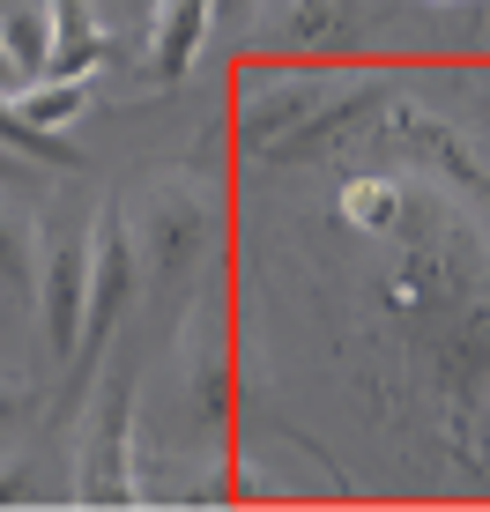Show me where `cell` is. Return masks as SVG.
Masks as SVG:
<instances>
[{
  "label": "cell",
  "mask_w": 490,
  "mask_h": 512,
  "mask_svg": "<svg viewBox=\"0 0 490 512\" xmlns=\"http://www.w3.org/2000/svg\"><path fill=\"white\" fill-rule=\"evenodd\" d=\"M208 238H216V201H208L194 179H164L149 193V216H142V238L134 245L149 253L156 282H179L208 253Z\"/></svg>",
  "instance_id": "6da1fadb"
},
{
  "label": "cell",
  "mask_w": 490,
  "mask_h": 512,
  "mask_svg": "<svg viewBox=\"0 0 490 512\" xmlns=\"http://www.w3.org/2000/svg\"><path fill=\"white\" fill-rule=\"evenodd\" d=\"M342 223L357 238H394V223H401V186L394 179H349L342 186Z\"/></svg>",
  "instance_id": "8992f818"
},
{
  "label": "cell",
  "mask_w": 490,
  "mask_h": 512,
  "mask_svg": "<svg viewBox=\"0 0 490 512\" xmlns=\"http://www.w3.org/2000/svg\"><path fill=\"white\" fill-rule=\"evenodd\" d=\"M0 45L15 52V67H45V8H23V0H15V8L0 15Z\"/></svg>",
  "instance_id": "30bf717a"
},
{
  "label": "cell",
  "mask_w": 490,
  "mask_h": 512,
  "mask_svg": "<svg viewBox=\"0 0 490 512\" xmlns=\"http://www.w3.org/2000/svg\"><path fill=\"white\" fill-rule=\"evenodd\" d=\"M38 297H45V342H52V357H75V342H82V297H90V245H82V238H52L45 245Z\"/></svg>",
  "instance_id": "3957f363"
},
{
  "label": "cell",
  "mask_w": 490,
  "mask_h": 512,
  "mask_svg": "<svg viewBox=\"0 0 490 512\" xmlns=\"http://www.w3.org/2000/svg\"><path fill=\"white\" fill-rule=\"evenodd\" d=\"M82 505H134V386L112 379L97 401V423H90V446H82Z\"/></svg>",
  "instance_id": "7a4b0ae2"
},
{
  "label": "cell",
  "mask_w": 490,
  "mask_h": 512,
  "mask_svg": "<svg viewBox=\"0 0 490 512\" xmlns=\"http://www.w3.org/2000/svg\"><path fill=\"white\" fill-rule=\"evenodd\" d=\"M104 67V23L90 0H45V75H82Z\"/></svg>",
  "instance_id": "277c9868"
},
{
  "label": "cell",
  "mask_w": 490,
  "mask_h": 512,
  "mask_svg": "<svg viewBox=\"0 0 490 512\" xmlns=\"http://www.w3.org/2000/svg\"><path fill=\"white\" fill-rule=\"evenodd\" d=\"M30 498V461H0V505Z\"/></svg>",
  "instance_id": "7c38bea8"
},
{
  "label": "cell",
  "mask_w": 490,
  "mask_h": 512,
  "mask_svg": "<svg viewBox=\"0 0 490 512\" xmlns=\"http://www.w3.org/2000/svg\"><path fill=\"white\" fill-rule=\"evenodd\" d=\"M15 75H23V67H15V52L0 45V90H15Z\"/></svg>",
  "instance_id": "5bb4252c"
},
{
  "label": "cell",
  "mask_w": 490,
  "mask_h": 512,
  "mask_svg": "<svg viewBox=\"0 0 490 512\" xmlns=\"http://www.w3.org/2000/svg\"><path fill=\"white\" fill-rule=\"evenodd\" d=\"M439 8H461V0H439Z\"/></svg>",
  "instance_id": "2e32d148"
},
{
  "label": "cell",
  "mask_w": 490,
  "mask_h": 512,
  "mask_svg": "<svg viewBox=\"0 0 490 512\" xmlns=\"http://www.w3.org/2000/svg\"><path fill=\"white\" fill-rule=\"evenodd\" d=\"M8 409H15V394H8V386H0V416H8Z\"/></svg>",
  "instance_id": "9a60e30c"
},
{
  "label": "cell",
  "mask_w": 490,
  "mask_h": 512,
  "mask_svg": "<svg viewBox=\"0 0 490 512\" xmlns=\"http://www.w3.org/2000/svg\"><path fill=\"white\" fill-rule=\"evenodd\" d=\"M335 23H342V0H290L275 15V45H320Z\"/></svg>",
  "instance_id": "9c48e42d"
},
{
  "label": "cell",
  "mask_w": 490,
  "mask_h": 512,
  "mask_svg": "<svg viewBox=\"0 0 490 512\" xmlns=\"http://www.w3.org/2000/svg\"><path fill=\"white\" fill-rule=\"evenodd\" d=\"M0 149L30 156V164H75V149H67L60 134L30 127V119H23V112H15V104H8V90H0Z\"/></svg>",
  "instance_id": "ba28073f"
},
{
  "label": "cell",
  "mask_w": 490,
  "mask_h": 512,
  "mask_svg": "<svg viewBox=\"0 0 490 512\" xmlns=\"http://www.w3.org/2000/svg\"><path fill=\"white\" fill-rule=\"evenodd\" d=\"M8 8H15V0H0V15H8Z\"/></svg>",
  "instance_id": "e0dca14e"
},
{
  "label": "cell",
  "mask_w": 490,
  "mask_h": 512,
  "mask_svg": "<svg viewBox=\"0 0 490 512\" xmlns=\"http://www.w3.org/2000/svg\"><path fill=\"white\" fill-rule=\"evenodd\" d=\"M201 30H208V0H156V45H149V60H156V75H164V82H179L186 67H194Z\"/></svg>",
  "instance_id": "5b68a950"
},
{
  "label": "cell",
  "mask_w": 490,
  "mask_h": 512,
  "mask_svg": "<svg viewBox=\"0 0 490 512\" xmlns=\"http://www.w3.org/2000/svg\"><path fill=\"white\" fill-rule=\"evenodd\" d=\"M82 104H90V82H82V75H45V82H30V90L15 97V112H23L30 127L60 134L67 119H82Z\"/></svg>",
  "instance_id": "52a82bcc"
},
{
  "label": "cell",
  "mask_w": 490,
  "mask_h": 512,
  "mask_svg": "<svg viewBox=\"0 0 490 512\" xmlns=\"http://www.w3.org/2000/svg\"><path fill=\"white\" fill-rule=\"evenodd\" d=\"M30 171H38V164H30V156H15V149H0V179H30Z\"/></svg>",
  "instance_id": "4fadbf2b"
},
{
  "label": "cell",
  "mask_w": 490,
  "mask_h": 512,
  "mask_svg": "<svg viewBox=\"0 0 490 512\" xmlns=\"http://www.w3.org/2000/svg\"><path fill=\"white\" fill-rule=\"evenodd\" d=\"M0 275L30 282V223L15 216V208H0Z\"/></svg>",
  "instance_id": "8fae6325"
}]
</instances>
